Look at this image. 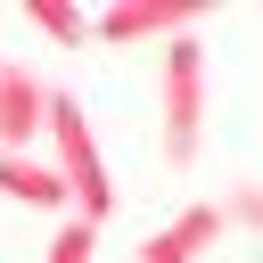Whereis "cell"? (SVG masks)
Masks as SVG:
<instances>
[{
  "label": "cell",
  "instance_id": "cell-1",
  "mask_svg": "<svg viewBox=\"0 0 263 263\" xmlns=\"http://www.w3.org/2000/svg\"><path fill=\"white\" fill-rule=\"evenodd\" d=\"M0 189L25 197V205H49V197H58V181H49L41 164H16V148H0Z\"/></svg>",
  "mask_w": 263,
  "mask_h": 263
}]
</instances>
